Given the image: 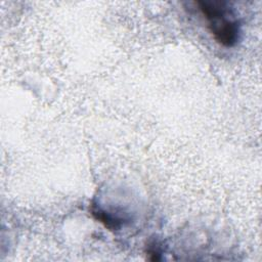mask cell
<instances>
[{"instance_id":"1","label":"cell","mask_w":262,"mask_h":262,"mask_svg":"<svg viewBox=\"0 0 262 262\" xmlns=\"http://www.w3.org/2000/svg\"><path fill=\"white\" fill-rule=\"evenodd\" d=\"M199 9L208 20V28L215 40L223 46H233L239 35V24L230 18V11L224 1H198Z\"/></svg>"}]
</instances>
